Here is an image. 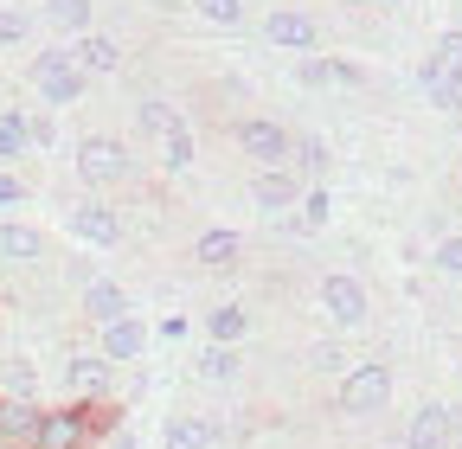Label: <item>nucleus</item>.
<instances>
[{"mask_svg":"<svg viewBox=\"0 0 462 449\" xmlns=\"http://www.w3.org/2000/svg\"><path fill=\"white\" fill-rule=\"evenodd\" d=\"M71 167H78V180L103 199V193H123V187H129L135 154H129V142H116V135H84V142L71 148Z\"/></svg>","mask_w":462,"mask_h":449,"instance_id":"nucleus-1","label":"nucleus"},{"mask_svg":"<svg viewBox=\"0 0 462 449\" xmlns=\"http://www.w3.org/2000/svg\"><path fill=\"white\" fill-rule=\"evenodd\" d=\"M392 405V366L385 360H354L334 385V411L340 417H379Z\"/></svg>","mask_w":462,"mask_h":449,"instance_id":"nucleus-2","label":"nucleus"},{"mask_svg":"<svg viewBox=\"0 0 462 449\" xmlns=\"http://www.w3.org/2000/svg\"><path fill=\"white\" fill-rule=\"evenodd\" d=\"M26 84L39 90V103L45 109H71L84 90H90V78L78 71V59L65 45H45V51H32V65H26Z\"/></svg>","mask_w":462,"mask_h":449,"instance_id":"nucleus-3","label":"nucleus"},{"mask_svg":"<svg viewBox=\"0 0 462 449\" xmlns=\"http://www.w3.org/2000/svg\"><path fill=\"white\" fill-rule=\"evenodd\" d=\"M97 411H103V405H45V411H39V430H32L26 449H84L90 436L109 430Z\"/></svg>","mask_w":462,"mask_h":449,"instance_id":"nucleus-4","label":"nucleus"},{"mask_svg":"<svg viewBox=\"0 0 462 449\" xmlns=\"http://www.w3.org/2000/svg\"><path fill=\"white\" fill-rule=\"evenodd\" d=\"M315 302H321L328 327H340V334H354V327H366V315H373V296H366V283H360V276H346V270L321 276V289H315Z\"/></svg>","mask_w":462,"mask_h":449,"instance_id":"nucleus-5","label":"nucleus"},{"mask_svg":"<svg viewBox=\"0 0 462 449\" xmlns=\"http://www.w3.org/2000/svg\"><path fill=\"white\" fill-rule=\"evenodd\" d=\"M109 391H116V366L97 347H71L65 353V399L71 405H109Z\"/></svg>","mask_w":462,"mask_h":449,"instance_id":"nucleus-6","label":"nucleus"},{"mask_svg":"<svg viewBox=\"0 0 462 449\" xmlns=\"http://www.w3.org/2000/svg\"><path fill=\"white\" fill-rule=\"evenodd\" d=\"M231 142H238V154L257 160V174H263V167H289V142L296 135H289L276 116H238L231 123Z\"/></svg>","mask_w":462,"mask_h":449,"instance_id":"nucleus-7","label":"nucleus"},{"mask_svg":"<svg viewBox=\"0 0 462 449\" xmlns=\"http://www.w3.org/2000/svg\"><path fill=\"white\" fill-rule=\"evenodd\" d=\"M263 39L276 45V51H321V20L309 14V7H270L263 14Z\"/></svg>","mask_w":462,"mask_h":449,"instance_id":"nucleus-8","label":"nucleus"},{"mask_svg":"<svg viewBox=\"0 0 462 449\" xmlns=\"http://www.w3.org/2000/svg\"><path fill=\"white\" fill-rule=\"evenodd\" d=\"M71 238L78 244H90V251H116V244H123V212H116L109 199H78L71 206Z\"/></svg>","mask_w":462,"mask_h":449,"instance_id":"nucleus-9","label":"nucleus"},{"mask_svg":"<svg viewBox=\"0 0 462 449\" xmlns=\"http://www.w3.org/2000/svg\"><path fill=\"white\" fill-rule=\"evenodd\" d=\"M154 341H148V321L129 308V315H116V321H103L97 327V353L109 360V366H135L142 353H148Z\"/></svg>","mask_w":462,"mask_h":449,"instance_id":"nucleus-10","label":"nucleus"},{"mask_svg":"<svg viewBox=\"0 0 462 449\" xmlns=\"http://www.w3.org/2000/svg\"><path fill=\"white\" fill-rule=\"evenodd\" d=\"M65 51L78 59V71H84V78H116V71H123V59H129V51H123V39H116V32H103V26L78 32Z\"/></svg>","mask_w":462,"mask_h":449,"instance_id":"nucleus-11","label":"nucleus"},{"mask_svg":"<svg viewBox=\"0 0 462 449\" xmlns=\"http://www.w3.org/2000/svg\"><path fill=\"white\" fill-rule=\"evenodd\" d=\"M296 199H302L296 167H263V174L251 180V206H257L263 218H289V212H296Z\"/></svg>","mask_w":462,"mask_h":449,"instance_id":"nucleus-12","label":"nucleus"},{"mask_svg":"<svg viewBox=\"0 0 462 449\" xmlns=\"http://www.w3.org/2000/svg\"><path fill=\"white\" fill-rule=\"evenodd\" d=\"M45 263V232L26 218H0V270H39Z\"/></svg>","mask_w":462,"mask_h":449,"instance_id":"nucleus-13","label":"nucleus"},{"mask_svg":"<svg viewBox=\"0 0 462 449\" xmlns=\"http://www.w3.org/2000/svg\"><path fill=\"white\" fill-rule=\"evenodd\" d=\"M296 78H302L309 90H360V84H366V71H360L354 59H321V51H309V59L296 65Z\"/></svg>","mask_w":462,"mask_h":449,"instance_id":"nucleus-14","label":"nucleus"},{"mask_svg":"<svg viewBox=\"0 0 462 449\" xmlns=\"http://www.w3.org/2000/svg\"><path fill=\"white\" fill-rule=\"evenodd\" d=\"M193 263L199 270H238L245 263V238L231 232V224H206V232L193 238Z\"/></svg>","mask_w":462,"mask_h":449,"instance_id":"nucleus-15","label":"nucleus"},{"mask_svg":"<svg viewBox=\"0 0 462 449\" xmlns=\"http://www.w3.org/2000/svg\"><path fill=\"white\" fill-rule=\"evenodd\" d=\"M78 315H84L90 327H103V321H116V315H129V289L109 283V276H90V283L78 289Z\"/></svg>","mask_w":462,"mask_h":449,"instance_id":"nucleus-16","label":"nucleus"},{"mask_svg":"<svg viewBox=\"0 0 462 449\" xmlns=\"http://www.w3.org/2000/svg\"><path fill=\"white\" fill-rule=\"evenodd\" d=\"M449 424H456V411H449L443 399H430V405L411 411V424H404V443H411V449H449Z\"/></svg>","mask_w":462,"mask_h":449,"instance_id":"nucleus-17","label":"nucleus"},{"mask_svg":"<svg viewBox=\"0 0 462 449\" xmlns=\"http://www.w3.org/2000/svg\"><path fill=\"white\" fill-rule=\"evenodd\" d=\"M199 334H206V347H245V334H251V308H245V302H218V308H206Z\"/></svg>","mask_w":462,"mask_h":449,"instance_id":"nucleus-18","label":"nucleus"},{"mask_svg":"<svg viewBox=\"0 0 462 449\" xmlns=\"http://www.w3.org/2000/svg\"><path fill=\"white\" fill-rule=\"evenodd\" d=\"M161 449H218V424L206 411H173L161 430Z\"/></svg>","mask_w":462,"mask_h":449,"instance_id":"nucleus-19","label":"nucleus"},{"mask_svg":"<svg viewBox=\"0 0 462 449\" xmlns=\"http://www.w3.org/2000/svg\"><path fill=\"white\" fill-rule=\"evenodd\" d=\"M328 218H334V193L315 180V187H302V199H296V212H289L282 224H296L302 238H315V232H328Z\"/></svg>","mask_w":462,"mask_h":449,"instance_id":"nucleus-20","label":"nucleus"},{"mask_svg":"<svg viewBox=\"0 0 462 449\" xmlns=\"http://www.w3.org/2000/svg\"><path fill=\"white\" fill-rule=\"evenodd\" d=\"M161 167H167V174H193V167H199V142H193V123L187 116L161 135Z\"/></svg>","mask_w":462,"mask_h":449,"instance_id":"nucleus-21","label":"nucleus"},{"mask_svg":"<svg viewBox=\"0 0 462 449\" xmlns=\"http://www.w3.org/2000/svg\"><path fill=\"white\" fill-rule=\"evenodd\" d=\"M39 14H45V26H58V32H90L97 26V0H39Z\"/></svg>","mask_w":462,"mask_h":449,"instance_id":"nucleus-22","label":"nucleus"},{"mask_svg":"<svg viewBox=\"0 0 462 449\" xmlns=\"http://www.w3.org/2000/svg\"><path fill=\"white\" fill-rule=\"evenodd\" d=\"M32 154V129H26V109H0V167H20Z\"/></svg>","mask_w":462,"mask_h":449,"instance_id":"nucleus-23","label":"nucleus"},{"mask_svg":"<svg viewBox=\"0 0 462 449\" xmlns=\"http://www.w3.org/2000/svg\"><path fill=\"white\" fill-rule=\"evenodd\" d=\"M418 71H424V78H462V26H449V32L430 39V59H424Z\"/></svg>","mask_w":462,"mask_h":449,"instance_id":"nucleus-24","label":"nucleus"},{"mask_svg":"<svg viewBox=\"0 0 462 449\" xmlns=\"http://www.w3.org/2000/svg\"><path fill=\"white\" fill-rule=\"evenodd\" d=\"M0 399H32V405H39V372H32L26 353H7V360H0Z\"/></svg>","mask_w":462,"mask_h":449,"instance_id":"nucleus-25","label":"nucleus"},{"mask_svg":"<svg viewBox=\"0 0 462 449\" xmlns=\"http://www.w3.org/2000/svg\"><path fill=\"white\" fill-rule=\"evenodd\" d=\"M193 366H199V379H206V385H238V372H245V353H238V347H206Z\"/></svg>","mask_w":462,"mask_h":449,"instance_id":"nucleus-26","label":"nucleus"},{"mask_svg":"<svg viewBox=\"0 0 462 449\" xmlns=\"http://www.w3.org/2000/svg\"><path fill=\"white\" fill-rule=\"evenodd\" d=\"M289 167H296V180H321L328 174V142L321 135H296L289 142Z\"/></svg>","mask_w":462,"mask_h":449,"instance_id":"nucleus-27","label":"nucleus"},{"mask_svg":"<svg viewBox=\"0 0 462 449\" xmlns=\"http://www.w3.org/2000/svg\"><path fill=\"white\" fill-rule=\"evenodd\" d=\"M173 123H180V103H167V96H142V103H135V129H142V135L161 142Z\"/></svg>","mask_w":462,"mask_h":449,"instance_id":"nucleus-28","label":"nucleus"},{"mask_svg":"<svg viewBox=\"0 0 462 449\" xmlns=\"http://www.w3.org/2000/svg\"><path fill=\"white\" fill-rule=\"evenodd\" d=\"M193 14L212 26V32H238L251 14H245V0H193Z\"/></svg>","mask_w":462,"mask_h":449,"instance_id":"nucleus-29","label":"nucleus"},{"mask_svg":"<svg viewBox=\"0 0 462 449\" xmlns=\"http://www.w3.org/2000/svg\"><path fill=\"white\" fill-rule=\"evenodd\" d=\"M418 84H424V96L443 109V116L462 123V78H424V71H418Z\"/></svg>","mask_w":462,"mask_h":449,"instance_id":"nucleus-30","label":"nucleus"},{"mask_svg":"<svg viewBox=\"0 0 462 449\" xmlns=\"http://www.w3.org/2000/svg\"><path fill=\"white\" fill-rule=\"evenodd\" d=\"M32 39V14L26 7H0V51H20Z\"/></svg>","mask_w":462,"mask_h":449,"instance_id":"nucleus-31","label":"nucleus"},{"mask_svg":"<svg viewBox=\"0 0 462 449\" xmlns=\"http://www.w3.org/2000/svg\"><path fill=\"white\" fill-rule=\"evenodd\" d=\"M346 366H354V360H346V353H340L334 341H315V347H309V372H321V379L334 372V379H340Z\"/></svg>","mask_w":462,"mask_h":449,"instance_id":"nucleus-32","label":"nucleus"},{"mask_svg":"<svg viewBox=\"0 0 462 449\" xmlns=\"http://www.w3.org/2000/svg\"><path fill=\"white\" fill-rule=\"evenodd\" d=\"M430 263H437L443 276H456V283H462V232L437 238V244H430Z\"/></svg>","mask_w":462,"mask_h":449,"instance_id":"nucleus-33","label":"nucleus"},{"mask_svg":"<svg viewBox=\"0 0 462 449\" xmlns=\"http://www.w3.org/2000/svg\"><path fill=\"white\" fill-rule=\"evenodd\" d=\"M187 334H193V321H187V315H161V321L148 327V341H167V347H180Z\"/></svg>","mask_w":462,"mask_h":449,"instance_id":"nucleus-34","label":"nucleus"},{"mask_svg":"<svg viewBox=\"0 0 462 449\" xmlns=\"http://www.w3.org/2000/svg\"><path fill=\"white\" fill-rule=\"evenodd\" d=\"M0 212H26V180L14 167H0Z\"/></svg>","mask_w":462,"mask_h":449,"instance_id":"nucleus-35","label":"nucleus"},{"mask_svg":"<svg viewBox=\"0 0 462 449\" xmlns=\"http://www.w3.org/2000/svg\"><path fill=\"white\" fill-rule=\"evenodd\" d=\"M32 129V148H58V116H26Z\"/></svg>","mask_w":462,"mask_h":449,"instance_id":"nucleus-36","label":"nucleus"},{"mask_svg":"<svg viewBox=\"0 0 462 449\" xmlns=\"http://www.w3.org/2000/svg\"><path fill=\"white\" fill-rule=\"evenodd\" d=\"M103 449H142L135 430H103Z\"/></svg>","mask_w":462,"mask_h":449,"instance_id":"nucleus-37","label":"nucleus"},{"mask_svg":"<svg viewBox=\"0 0 462 449\" xmlns=\"http://www.w3.org/2000/svg\"><path fill=\"white\" fill-rule=\"evenodd\" d=\"M449 449H462V411H456V424H449Z\"/></svg>","mask_w":462,"mask_h":449,"instance_id":"nucleus-38","label":"nucleus"},{"mask_svg":"<svg viewBox=\"0 0 462 449\" xmlns=\"http://www.w3.org/2000/svg\"><path fill=\"white\" fill-rule=\"evenodd\" d=\"M379 7H404V0H379Z\"/></svg>","mask_w":462,"mask_h":449,"instance_id":"nucleus-39","label":"nucleus"},{"mask_svg":"<svg viewBox=\"0 0 462 449\" xmlns=\"http://www.w3.org/2000/svg\"><path fill=\"white\" fill-rule=\"evenodd\" d=\"M0 7H20V0H0Z\"/></svg>","mask_w":462,"mask_h":449,"instance_id":"nucleus-40","label":"nucleus"},{"mask_svg":"<svg viewBox=\"0 0 462 449\" xmlns=\"http://www.w3.org/2000/svg\"><path fill=\"white\" fill-rule=\"evenodd\" d=\"M0 449H14V443H0Z\"/></svg>","mask_w":462,"mask_h":449,"instance_id":"nucleus-41","label":"nucleus"},{"mask_svg":"<svg viewBox=\"0 0 462 449\" xmlns=\"http://www.w3.org/2000/svg\"><path fill=\"white\" fill-rule=\"evenodd\" d=\"M456 129H462V123H456Z\"/></svg>","mask_w":462,"mask_h":449,"instance_id":"nucleus-42","label":"nucleus"}]
</instances>
